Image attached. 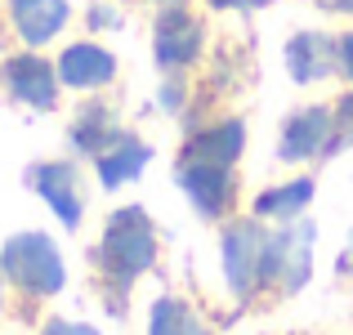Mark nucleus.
<instances>
[{"label":"nucleus","mask_w":353,"mask_h":335,"mask_svg":"<svg viewBox=\"0 0 353 335\" xmlns=\"http://www.w3.org/2000/svg\"><path fill=\"white\" fill-rule=\"evenodd\" d=\"M148 335H206V322L174 295H161L148 313Z\"/></svg>","instance_id":"dca6fc26"},{"label":"nucleus","mask_w":353,"mask_h":335,"mask_svg":"<svg viewBox=\"0 0 353 335\" xmlns=\"http://www.w3.org/2000/svg\"><path fill=\"white\" fill-rule=\"evenodd\" d=\"M27 183L41 192V201L59 215L63 228H77L81 215H85V201H81V188H77V170L68 161H41L27 170Z\"/></svg>","instance_id":"6e6552de"},{"label":"nucleus","mask_w":353,"mask_h":335,"mask_svg":"<svg viewBox=\"0 0 353 335\" xmlns=\"http://www.w3.org/2000/svg\"><path fill=\"white\" fill-rule=\"evenodd\" d=\"M340 268H345V273H353V246L345 250V259H340Z\"/></svg>","instance_id":"393cba45"},{"label":"nucleus","mask_w":353,"mask_h":335,"mask_svg":"<svg viewBox=\"0 0 353 335\" xmlns=\"http://www.w3.org/2000/svg\"><path fill=\"white\" fill-rule=\"evenodd\" d=\"M9 14L23 45H45L68 23V0H9Z\"/></svg>","instance_id":"ddd939ff"},{"label":"nucleus","mask_w":353,"mask_h":335,"mask_svg":"<svg viewBox=\"0 0 353 335\" xmlns=\"http://www.w3.org/2000/svg\"><path fill=\"white\" fill-rule=\"evenodd\" d=\"M0 81H5V90L18 99V103L27 108H41L50 112L59 103V68H50L45 59H36V54H14V59L0 63Z\"/></svg>","instance_id":"39448f33"},{"label":"nucleus","mask_w":353,"mask_h":335,"mask_svg":"<svg viewBox=\"0 0 353 335\" xmlns=\"http://www.w3.org/2000/svg\"><path fill=\"white\" fill-rule=\"evenodd\" d=\"M336 63H340V45L331 41L327 32H300L286 45V72H291V81H300V85H313V81L331 77Z\"/></svg>","instance_id":"9d476101"},{"label":"nucleus","mask_w":353,"mask_h":335,"mask_svg":"<svg viewBox=\"0 0 353 335\" xmlns=\"http://www.w3.org/2000/svg\"><path fill=\"white\" fill-rule=\"evenodd\" d=\"M327 9H336V14H353V0H322Z\"/></svg>","instance_id":"b1692460"},{"label":"nucleus","mask_w":353,"mask_h":335,"mask_svg":"<svg viewBox=\"0 0 353 335\" xmlns=\"http://www.w3.org/2000/svg\"><path fill=\"white\" fill-rule=\"evenodd\" d=\"M268 237L273 232H264L255 219H237L224 228L219 255H224V277H228L237 300L255 295L268 282Z\"/></svg>","instance_id":"7ed1b4c3"},{"label":"nucleus","mask_w":353,"mask_h":335,"mask_svg":"<svg viewBox=\"0 0 353 335\" xmlns=\"http://www.w3.org/2000/svg\"><path fill=\"white\" fill-rule=\"evenodd\" d=\"M246 148V125L241 121H215V125L197 130L183 143V161H215V165H233Z\"/></svg>","instance_id":"f8f14e48"},{"label":"nucleus","mask_w":353,"mask_h":335,"mask_svg":"<svg viewBox=\"0 0 353 335\" xmlns=\"http://www.w3.org/2000/svg\"><path fill=\"white\" fill-rule=\"evenodd\" d=\"M331 121H336V112H327L322 103L300 108L295 116H286L277 156H282V161H309V156H322L327 143H331Z\"/></svg>","instance_id":"1a4fd4ad"},{"label":"nucleus","mask_w":353,"mask_h":335,"mask_svg":"<svg viewBox=\"0 0 353 335\" xmlns=\"http://www.w3.org/2000/svg\"><path fill=\"white\" fill-rule=\"evenodd\" d=\"M117 139H121L117 134V116H112L108 103H85L77 112V121H72V148H77V152L99 156L103 148H112Z\"/></svg>","instance_id":"2eb2a0df"},{"label":"nucleus","mask_w":353,"mask_h":335,"mask_svg":"<svg viewBox=\"0 0 353 335\" xmlns=\"http://www.w3.org/2000/svg\"><path fill=\"white\" fill-rule=\"evenodd\" d=\"M90 27H94V32H112V27H121V14L112 5H103V0H99L94 9H90Z\"/></svg>","instance_id":"6ab92c4d"},{"label":"nucleus","mask_w":353,"mask_h":335,"mask_svg":"<svg viewBox=\"0 0 353 335\" xmlns=\"http://www.w3.org/2000/svg\"><path fill=\"white\" fill-rule=\"evenodd\" d=\"M0 282H5V268H0Z\"/></svg>","instance_id":"bb28decb"},{"label":"nucleus","mask_w":353,"mask_h":335,"mask_svg":"<svg viewBox=\"0 0 353 335\" xmlns=\"http://www.w3.org/2000/svg\"><path fill=\"white\" fill-rule=\"evenodd\" d=\"M340 72H345V77L353 81V32L345 36V41H340Z\"/></svg>","instance_id":"4be33fe9"},{"label":"nucleus","mask_w":353,"mask_h":335,"mask_svg":"<svg viewBox=\"0 0 353 335\" xmlns=\"http://www.w3.org/2000/svg\"><path fill=\"white\" fill-rule=\"evenodd\" d=\"M148 156H152L148 143H139L134 134H121L112 148L99 152V179H103V188H121V183L139 179L143 165H148Z\"/></svg>","instance_id":"4468645a"},{"label":"nucleus","mask_w":353,"mask_h":335,"mask_svg":"<svg viewBox=\"0 0 353 335\" xmlns=\"http://www.w3.org/2000/svg\"><path fill=\"white\" fill-rule=\"evenodd\" d=\"M210 9H259V5H268V0H206Z\"/></svg>","instance_id":"5701e85b"},{"label":"nucleus","mask_w":353,"mask_h":335,"mask_svg":"<svg viewBox=\"0 0 353 335\" xmlns=\"http://www.w3.org/2000/svg\"><path fill=\"white\" fill-rule=\"evenodd\" d=\"M174 183L188 192V201L201 210V215H224L228 201H233V170L215 161H183L179 156V170H174Z\"/></svg>","instance_id":"0eeeda50"},{"label":"nucleus","mask_w":353,"mask_h":335,"mask_svg":"<svg viewBox=\"0 0 353 335\" xmlns=\"http://www.w3.org/2000/svg\"><path fill=\"white\" fill-rule=\"evenodd\" d=\"M340 148H353V94L340 99L336 108V121H331V143H327V156H336Z\"/></svg>","instance_id":"a211bd4d"},{"label":"nucleus","mask_w":353,"mask_h":335,"mask_svg":"<svg viewBox=\"0 0 353 335\" xmlns=\"http://www.w3.org/2000/svg\"><path fill=\"white\" fill-rule=\"evenodd\" d=\"M0 268H5V277L27 295H59L63 282H68L63 255L45 232H14V237L0 246Z\"/></svg>","instance_id":"f03ea898"},{"label":"nucleus","mask_w":353,"mask_h":335,"mask_svg":"<svg viewBox=\"0 0 353 335\" xmlns=\"http://www.w3.org/2000/svg\"><path fill=\"white\" fill-rule=\"evenodd\" d=\"M313 201V179H291L282 188H268L255 197V215L264 219H295Z\"/></svg>","instance_id":"f3484780"},{"label":"nucleus","mask_w":353,"mask_h":335,"mask_svg":"<svg viewBox=\"0 0 353 335\" xmlns=\"http://www.w3.org/2000/svg\"><path fill=\"white\" fill-rule=\"evenodd\" d=\"M157 5H179V0H157Z\"/></svg>","instance_id":"a878e982"},{"label":"nucleus","mask_w":353,"mask_h":335,"mask_svg":"<svg viewBox=\"0 0 353 335\" xmlns=\"http://www.w3.org/2000/svg\"><path fill=\"white\" fill-rule=\"evenodd\" d=\"M99 259H103L108 282H117L121 300H125L130 282L139 273H148L157 259V232L152 219H148L143 206H121L103 228V246H99Z\"/></svg>","instance_id":"f257e3e1"},{"label":"nucleus","mask_w":353,"mask_h":335,"mask_svg":"<svg viewBox=\"0 0 353 335\" xmlns=\"http://www.w3.org/2000/svg\"><path fill=\"white\" fill-rule=\"evenodd\" d=\"M41 335H99L94 327H85V322H68V318H54V322H45V331Z\"/></svg>","instance_id":"aec40b11"},{"label":"nucleus","mask_w":353,"mask_h":335,"mask_svg":"<svg viewBox=\"0 0 353 335\" xmlns=\"http://www.w3.org/2000/svg\"><path fill=\"white\" fill-rule=\"evenodd\" d=\"M183 103V81H165V90H161V108L165 112H179Z\"/></svg>","instance_id":"412c9836"},{"label":"nucleus","mask_w":353,"mask_h":335,"mask_svg":"<svg viewBox=\"0 0 353 335\" xmlns=\"http://www.w3.org/2000/svg\"><path fill=\"white\" fill-rule=\"evenodd\" d=\"M112 77H117V59L103 50V45L81 41V45H68L63 59H59V81L72 85V90H99Z\"/></svg>","instance_id":"9b49d317"},{"label":"nucleus","mask_w":353,"mask_h":335,"mask_svg":"<svg viewBox=\"0 0 353 335\" xmlns=\"http://www.w3.org/2000/svg\"><path fill=\"white\" fill-rule=\"evenodd\" d=\"M152 50H157V63H161L165 72L188 68V63L197 59V50H201V23L183 5H165L161 18H157Z\"/></svg>","instance_id":"423d86ee"},{"label":"nucleus","mask_w":353,"mask_h":335,"mask_svg":"<svg viewBox=\"0 0 353 335\" xmlns=\"http://www.w3.org/2000/svg\"><path fill=\"white\" fill-rule=\"evenodd\" d=\"M313 273V223L295 219L268 237V277L282 291H300Z\"/></svg>","instance_id":"20e7f679"}]
</instances>
